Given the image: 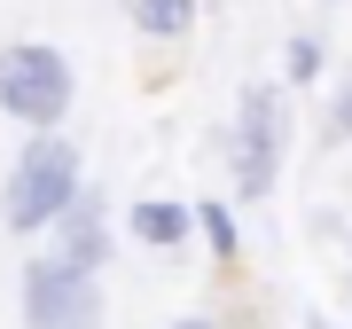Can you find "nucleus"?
<instances>
[{
	"label": "nucleus",
	"instance_id": "8",
	"mask_svg": "<svg viewBox=\"0 0 352 329\" xmlns=\"http://www.w3.org/2000/svg\"><path fill=\"white\" fill-rule=\"evenodd\" d=\"M196 24V0H133V32L141 39H180Z\"/></svg>",
	"mask_w": 352,
	"mask_h": 329
},
{
	"label": "nucleus",
	"instance_id": "7",
	"mask_svg": "<svg viewBox=\"0 0 352 329\" xmlns=\"http://www.w3.org/2000/svg\"><path fill=\"white\" fill-rule=\"evenodd\" d=\"M188 220H196V235L212 243V259H243V228H235V212H227L219 196H204V204H188Z\"/></svg>",
	"mask_w": 352,
	"mask_h": 329
},
{
	"label": "nucleus",
	"instance_id": "9",
	"mask_svg": "<svg viewBox=\"0 0 352 329\" xmlns=\"http://www.w3.org/2000/svg\"><path fill=\"white\" fill-rule=\"evenodd\" d=\"M282 78H289V87H314V78H321V39L314 32H298L282 47Z\"/></svg>",
	"mask_w": 352,
	"mask_h": 329
},
{
	"label": "nucleus",
	"instance_id": "5",
	"mask_svg": "<svg viewBox=\"0 0 352 329\" xmlns=\"http://www.w3.org/2000/svg\"><path fill=\"white\" fill-rule=\"evenodd\" d=\"M47 251L71 259L78 275H102V266H110V204H102L94 189H78L63 204V220L47 228Z\"/></svg>",
	"mask_w": 352,
	"mask_h": 329
},
{
	"label": "nucleus",
	"instance_id": "1",
	"mask_svg": "<svg viewBox=\"0 0 352 329\" xmlns=\"http://www.w3.org/2000/svg\"><path fill=\"white\" fill-rule=\"evenodd\" d=\"M78 189H87L78 149H71L63 134H32L24 149H16V164H8V189H0V220H8V235H47Z\"/></svg>",
	"mask_w": 352,
	"mask_h": 329
},
{
	"label": "nucleus",
	"instance_id": "2",
	"mask_svg": "<svg viewBox=\"0 0 352 329\" xmlns=\"http://www.w3.org/2000/svg\"><path fill=\"white\" fill-rule=\"evenodd\" d=\"M71 94H78V78H71L63 47H47V39H8L0 47V110L24 134H55L71 118Z\"/></svg>",
	"mask_w": 352,
	"mask_h": 329
},
{
	"label": "nucleus",
	"instance_id": "11",
	"mask_svg": "<svg viewBox=\"0 0 352 329\" xmlns=\"http://www.w3.org/2000/svg\"><path fill=\"white\" fill-rule=\"evenodd\" d=\"M305 329H337V321H321V314H314V321H305Z\"/></svg>",
	"mask_w": 352,
	"mask_h": 329
},
{
	"label": "nucleus",
	"instance_id": "4",
	"mask_svg": "<svg viewBox=\"0 0 352 329\" xmlns=\"http://www.w3.org/2000/svg\"><path fill=\"white\" fill-rule=\"evenodd\" d=\"M24 329H102V275H78L71 259H24Z\"/></svg>",
	"mask_w": 352,
	"mask_h": 329
},
{
	"label": "nucleus",
	"instance_id": "10",
	"mask_svg": "<svg viewBox=\"0 0 352 329\" xmlns=\"http://www.w3.org/2000/svg\"><path fill=\"white\" fill-rule=\"evenodd\" d=\"M329 149H344V141H352V71H344V87H337V102H329Z\"/></svg>",
	"mask_w": 352,
	"mask_h": 329
},
{
	"label": "nucleus",
	"instance_id": "3",
	"mask_svg": "<svg viewBox=\"0 0 352 329\" xmlns=\"http://www.w3.org/2000/svg\"><path fill=\"white\" fill-rule=\"evenodd\" d=\"M289 157V118H282V87H243L235 102V134H227V164H235V204L274 196Z\"/></svg>",
	"mask_w": 352,
	"mask_h": 329
},
{
	"label": "nucleus",
	"instance_id": "12",
	"mask_svg": "<svg viewBox=\"0 0 352 329\" xmlns=\"http://www.w3.org/2000/svg\"><path fill=\"white\" fill-rule=\"evenodd\" d=\"M173 329H212V321H173Z\"/></svg>",
	"mask_w": 352,
	"mask_h": 329
},
{
	"label": "nucleus",
	"instance_id": "6",
	"mask_svg": "<svg viewBox=\"0 0 352 329\" xmlns=\"http://www.w3.org/2000/svg\"><path fill=\"white\" fill-rule=\"evenodd\" d=\"M126 235L141 243V251H180V243L196 235V220H188L180 196H141L133 212H126Z\"/></svg>",
	"mask_w": 352,
	"mask_h": 329
}]
</instances>
